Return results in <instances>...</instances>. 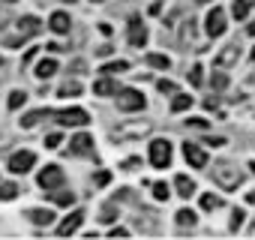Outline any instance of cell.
I'll list each match as a JSON object with an SVG mask.
<instances>
[{
    "instance_id": "b9f144b4",
    "label": "cell",
    "mask_w": 255,
    "mask_h": 240,
    "mask_svg": "<svg viewBox=\"0 0 255 240\" xmlns=\"http://www.w3.org/2000/svg\"><path fill=\"white\" fill-rule=\"evenodd\" d=\"M204 144H210V147H222V144H225V138H207Z\"/></svg>"
},
{
    "instance_id": "5b68a950",
    "label": "cell",
    "mask_w": 255,
    "mask_h": 240,
    "mask_svg": "<svg viewBox=\"0 0 255 240\" xmlns=\"http://www.w3.org/2000/svg\"><path fill=\"white\" fill-rule=\"evenodd\" d=\"M117 105H120V111H141L144 108V96L138 93V90H120L117 93Z\"/></svg>"
},
{
    "instance_id": "816d5d0a",
    "label": "cell",
    "mask_w": 255,
    "mask_h": 240,
    "mask_svg": "<svg viewBox=\"0 0 255 240\" xmlns=\"http://www.w3.org/2000/svg\"><path fill=\"white\" fill-rule=\"evenodd\" d=\"M252 57H255V51H252Z\"/></svg>"
},
{
    "instance_id": "7dc6e473",
    "label": "cell",
    "mask_w": 255,
    "mask_h": 240,
    "mask_svg": "<svg viewBox=\"0 0 255 240\" xmlns=\"http://www.w3.org/2000/svg\"><path fill=\"white\" fill-rule=\"evenodd\" d=\"M195 3H207V0H195Z\"/></svg>"
},
{
    "instance_id": "d590c367",
    "label": "cell",
    "mask_w": 255,
    "mask_h": 240,
    "mask_svg": "<svg viewBox=\"0 0 255 240\" xmlns=\"http://www.w3.org/2000/svg\"><path fill=\"white\" fill-rule=\"evenodd\" d=\"M186 123H189V126H195V129H207V120H204V117H189Z\"/></svg>"
},
{
    "instance_id": "f6af8a7d",
    "label": "cell",
    "mask_w": 255,
    "mask_h": 240,
    "mask_svg": "<svg viewBox=\"0 0 255 240\" xmlns=\"http://www.w3.org/2000/svg\"><path fill=\"white\" fill-rule=\"evenodd\" d=\"M246 30H249V33H252V36H255V21H252V24H249V27H246Z\"/></svg>"
},
{
    "instance_id": "ac0fdd59",
    "label": "cell",
    "mask_w": 255,
    "mask_h": 240,
    "mask_svg": "<svg viewBox=\"0 0 255 240\" xmlns=\"http://www.w3.org/2000/svg\"><path fill=\"white\" fill-rule=\"evenodd\" d=\"M54 72H57V60L45 57V60H39V63H36V78H51Z\"/></svg>"
},
{
    "instance_id": "5bb4252c",
    "label": "cell",
    "mask_w": 255,
    "mask_h": 240,
    "mask_svg": "<svg viewBox=\"0 0 255 240\" xmlns=\"http://www.w3.org/2000/svg\"><path fill=\"white\" fill-rule=\"evenodd\" d=\"M69 144H72V153H81V156H90V153H93V138H90V135H84V132H81V135H75Z\"/></svg>"
},
{
    "instance_id": "7a4b0ae2",
    "label": "cell",
    "mask_w": 255,
    "mask_h": 240,
    "mask_svg": "<svg viewBox=\"0 0 255 240\" xmlns=\"http://www.w3.org/2000/svg\"><path fill=\"white\" fill-rule=\"evenodd\" d=\"M150 162H153V168H168V162H171V144L165 138L150 141Z\"/></svg>"
},
{
    "instance_id": "8992f818",
    "label": "cell",
    "mask_w": 255,
    "mask_h": 240,
    "mask_svg": "<svg viewBox=\"0 0 255 240\" xmlns=\"http://www.w3.org/2000/svg\"><path fill=\"white\" fill-rule=\"evenodd\" d=\"M39 186L42 189H60L63 186V168L60 165H48V168H42L39 171Z\"/></svg>"
},
{
    "instance_id": "7c38bea8",
    "label": "cell",
    "mask_w": 255,
    "mask_h": 240,
    "mask_svg": "<svg viewBox=\"0 0 255 240\" xmlns=\"http://www.w3.org/2000/svg\"><path fill=\"white\" fill-rule=\"evenodd\" d=\"M93 93L96 96H114V93H120V87H117V81H111V75H102V78H96Z\"/></svg>"
},
{
    "instance_id": "4316f807",
    "label": "cell",
    "mask_w": 255,
    "mask_h": 240,
    "mask_svg": "<svg viewBox=\"0 0 255 240\" xmlns=\"http://www.w3.org/2000/svg\"><path fill=\"white\" fill-rule=\"evenodd\" d=\"M192 105V96H183V93H177L174 99H171V111H186Z\"/></svg>"
},
{
    "instance_id": "9c48e42d",
    "label": "cell",
    "mask_w": 255,
    "mask_h": 240,
    "mask_svg": "<svg viewBox=\"0 0 255 240\" xmlns=\"http://www.w3.org/2000/svg\"><path fill=\"white\" fill-rule=\"evenodd\" d=\"M183 156H186V162H189L192 168H204V165H207V153H204L201 144H195V141L183 144Z\"/></svg>"
},
{
    "instance_id": "ba28073f",
    "label": "cell",
    "mask_w": 255,
    "mask_h": 240,
    "mask_svg": "<svg viewBox=\"0 0 255 240\" xmlns=\"http://www.w3.org/2000/svg\"><path fill=\"white\" fill-rule=\"evenodd\" d=\"M207 33H210L213 39L225 33V9H219V6H216V9H210V12H207Z\"/></svg>"
},
{
    "instance_id": "8d00e7d4",
    "label": "cell",
    "mask_w": 255,
    "mask_h": 240,
    "mask_svg": "<svg viewBox=\"0 0 255 240\" xmlns=\"http://www.w3.org/2000/svg\"><path fill=\"white\" fill-rule=\"evenodd\" d=\"M60 141H63V135H60V132H51V135L45 138V144H48V147H60Z\"/></svg>"
},
{
    "instance_id": "cb8c5ba5",
    "label": "cell",
    "mask_w": 255,
    "mask_h": 240,
    "mask_svg": "<svg viewBox=\"0 0 255 240\" xmlns=\"http://www.w3.org/2000/svg\"><path fill=\"white\" fill-rule=\"evenodd\" d=\"M147 66H153V69H168L171 60H168L165 54H147Z\"/></svg>"
},
{
    "instance_id": "ffe728a7",
    "label": "cell",
    "mask_w": 255,
    "mask_h": 240,
    "mask_svg": "<svg viewBox=\"0 0 255 240\" xmlns=\"http://www.w3.org/2000/svg\"><path fill=\"white\" fill-rule=\"evenodd\" d=\"M147 129H150L147 123H138V126H132V129H126V126H120V129H114L111 135H114V138H126V135H144Z\"/></svg>"
},
{
    "instance_id": "bcb514c9",
    "label": "cell",
    "mask_w": 255,
    "mask_h": 240,
    "mask_svg": "<svg viewBox=\"0 0 255 240\" xmlns=\"http://www.w3.org/2000/svg\"><path fill=\"white\" fill-rule=\"evenodd\" d=\"M0 3H15V0H0Z\"/></svg>"
},
{
    "instance_id": "603a6c76",
    "label": "cell",
    "mask_w": 255,
    "mask_h": 240,
    "mask_svg": "<svg viewBox=\"0 0 255 240\" xmlns=\"http://www.w3.org/2000/svg\"><path fill=\"white\" fill-rule=\"evenodd\" d=\"M126 69H129V63H126V60H111V63H105L99 72H102V75H117V72H126Z\"/></svg>"
},
{
    "instance_id": "83f0119b",
    "label": "cell",
    "mask_w": 255,
    "mask_h": 240,
    "mask_svg": "<svg viewBox=\"0 0 255 240\" xmlns=\"http://www.w3.org/2000/svg\"><path fill=\"white\" fill-rule=\"evenodd\" d=\"M18 195V186L15 183H0V201H12Z\"/></svg>"
},
{
    "instance_id": "1f68e13d",
    "label": "cell",
    "mask_w": 255,
    "mask_h": 240,
    "mask_svg": "<svg viewBox=\"0 0 255 240\" xmlns=\"http://www.w3.org/2000/svg\"><path fill=\"white\" fill-rule=\"evenodd\" d=\"M24 99H27V93H24V90H12V93H9V108H12V111H15V108H21V105H24Z\"/></svg>"
},
{
    "instance_id": "6da1fadb",
    "label": "cell",
    "mask_w": 255,
    "mask_h": 240,
    "mask_svg": "<svg viewBox=\"0 0 255 240\" xmlns=\"http://www.w3.org/2000/svg\"><path fill=\"white\" fill-rule=\"evenodd\" d=\"M213 180H216L222 189H237V186H240V180H243V174H240V168H234V165L222 162V165H216V168H213Z\"/></svg>"
},
{
    "instance_id": "d6a6232c",
    "label": "cell",
    "mask_w": 255,
    "mask_h": 240,
    "mask_svg": "<svg viewBox=\"0 0 255 240\" xmlns=\"http://www.w3.org/2000/svg\"><path fill=\"white\" fill-rule=\"evenodd\" d=\"M201 72H204L201 66H192V69H189V81H192V87H198V84L204 81V75H201Z\"/></svg>"
},
{
    "instance_id": "f907efd6",
    "label": "cell",
    "mask_w": 255,
    "mask_h": 240,
    "mask_svg": "<svg viewBox=\"0 0 255 240\" xmlns=\"http://www.w3.org/2000/svg\"><path fill=\"white\" fill-rule=\"evenodd\" d=\"M0 66H3V60H0Z\"/></svg>"
},
{
    "instance_id": "f35d334b",
    "label": "cell",
    "mask_w": 255,
    "mask_h": 240,
    "mask_svg": "<svg viewBox=\"0 0 255 240\" xmlns=\"http://www.w3.org/2000/svg\"><path fill=\"white\" fill-rule=\"evenodd\" d=\"M231 216H234V219H231V228H237V225H243V210H240V207H237V210H234Z\"/></svg>"
},
{
    "instance_id": "e0dca14e",
    "label": "cell",
    "mask_w": 255,
    "mask_h": 240,
    "mask_svg": "<svg viewBox=\"0 0 255 240\" xmlns=\"http://www.w3.org/2000/svg\"><path fill=\"white\" fill-rule=\"evenodd\" d=\"M48 27H51L54 33H66V30H69V15H66V12H54V15L48 18Z\"/></svg>"
},
{
    "instance_id": "ab89813d",
    "label": "cell",
    "mask_w": 255,
    "mask_h": 240,
    "mask_svg": "<svg viewBox=\"0 0 255 240\" xmlns=\"http://www.w3.org/2000/svg\"><path fill=\"white\" fill-rule=\"evenodd\" d=\"M33 57H36V48H27V51H24V57H21V66H27Z\"/></svg>"
},
{
    "instance_id": "3957f363",
    "label": "cell",
    "mask_w": 255,
    "mask_h": 240,
    "mask_svg": "<svg viewBox=\"0 0 255 240\" xmlns=\"http://www.w3.org/2000/svg\"><path fill=\"white\" fill-rule=\"evenodd\" d=\"M33 165H36V153L33 150H18V153L9 156V171L12 174H27Z\"/></svg>"
},
{
    "instance_id": "60d3db41",
    "label": "cell",
    "mask_w": 255,
    "mask_h": 240,
    "mask_svg": "<svg viewBox=\"0 0 255 240\" xmlns=\"http://www.w3.org/2000/svg\"><path fill=\"white\" fill-rule=\"evenodd\" d=\"M108 180H111V174H108V171H99V174H96V183H99V186H105Z\"/></svg>"
},
{
    "instance_id": "f1b7e54d",
    "label": "cell",
    "mask_w": 255,
    "mask_h": 240,
    "mask_svg": "<svg viewBox=\"0 0 255 240\" xmlns=\"http://www.w3.org/2000/svg\"><path fill=\"white\" fill-rule=\"evenodd\" d=\"M210 87H213V90H225V87H228V75H225L222 69H219V72H213V78H210Z\"/></svg>"
},
{
    "instance_id": "ee69618b",
    "label": "cell",
    "mask_w": 255,
    "mask_h": 240,
    "mask_svg": "<svg viewBox=\"0 0 255 240\" xmlns=\"http://www.w3.org/2000/svg\"><path fill=\"white\" fill-rule=\"evenodd\" d=\"M126 234H129L126 228H111V237H126Z\"/></svg>"
},
{
    "instance_id": "277c9868",
    "label": "cell",
    "mask_w": 255,
    "mask_h": 240,
    "mask_svg": "<svg viewBox=\"0 0 255 240\" xmlns=\"http://www.w3.org/2000/svg\"><path fill=\"white\" fill-rule=\"evenodd\" d=\"M54 117L63 126H87L90 123V117H87L84 108H63V111H54Z\"/></svg>"
},
{
    "instance_id": "d4e9b609",
    "label": "cell",
    "mask_w": 255,
    "mask_h": 240,
    "mask_svg": "<svg viewBox=\"0 0 255 240\" xmlns=\"http://www.w3.org/2000/svg\"><path fill=\"white\" fill-rule=\"evenodd\" d=\"M192 39H195V18L192 21H183V33H180V42L183 45H189Z\"/></svg>"
},
{
    "instance_id": "30bf717a",
    "label": "cell",
    "mask_w": 255,
    "mask_h": 240,
    "mask_svg": "<svg viewBox=\"0 0 255 240\" xmlns=\"http://www.w3.org/2000/svg\"><path fill=\"white\" fill-rule=\"evenodd\" d=\"M81 222H84V210H75V213H69V216L57 225V234L69 237V234H75V231L81 228Z\"/></svg>"
},
{
    "instance_id": "c3c4849f",
    "label": "cell",
    "mask_w": 255,
    "mask_h": 240,
    "mask_svg": "<svg viewBox=\"0 0 255 240\" xmlns=\"http://www.w3.org/2000/svg\"><path fill=\"white\" fill-rule=\"evenodd\" d=\"M93 3H102V0H93Z\"/></svg>"
},
{
    "instance_id": "9a60e30c",
    "label": "cell",
    "mask_w": 255,
    "mask_h": 240,
    "mask_svg": "<svg viewBox=\"0 0 255 240\" xmlns=\"http://www.w3.org/2000/svg\"><path fill=\"white\" fill-rule=\"evenodd\" d=\"M174 189H177V195H180V198H192L195 183H192L186 174H177V177H174Z\"/></svg>"
},
{
    "instance_id": "f546056e",
    "label": "cell",
    "mask_w": 255,
    "mask_h": 240,
    "mask_svg": "<svg viewBox=\"0 0 255 240\" xmlns=\"http://www.w3.org/2000/svg\"><path fill=\"white\" fill-rule=\"evenodd\" d=\"M219 204H222L219 195H213V192H204V195H201V207H204V210H216Z\"/></svg>"
},
{
    "instance_id": "e575fe53",
    "label": "cell",
    "mask_w": 255,
    "mask_h": 240,
    "mask_svg": "<svg viewBox=\"0 0 255 240\" xmlns=\"http://www.w3.org/2000/svg\"><path fill=\"white\" fill-rule=\"evenodd\" d=\"M156 87H159V93H177V84L174 81H159Z\"/></svg>"
},
{
    "instance_id": "d6986e66",
    "label": "cell",
    "mask_w": 255,
    "mask_h": 240,
    "mask_svg": "<svg viewBox=\"0 0 255 240\" xmlns=\"http://www.w3.org/2000/svg\"><path fill=\"white\" fill-rule=\"evenodd\" d=\"M48 114H51L48 108H42V111H30V114H24V117H21V126H24V129H30V126H36L39 120H42V117H48Z\"/></svg>"
},
{
    "instance_id": "2e32d148",
    "label": "cell",
    "mask_w": 255,
    "mask_h": 240,
    "mask_svg": "<svg viewBox=\"0 0 255 240\" xmlns=\"http://www.w3.org/2000/svg\"><path fill=\"white\" fill-rule=\"evenodd\" d=\"M27 219H30L33 225H51V222H54V213H51V210L36 207V210H27Z\"/></svg>"
},
{
    "instance_id": "44dd1931",
    "label": "cell",
    "mask_w": 255,
    "mask_h": 240,
    "mask_svg": "<svg viewBox=\"0 0 255 240\" xmlns=\"http://www.w3.org/2000/svg\"><path fill=\"white\" fill-rule=\"evenodd\" d=\"M252 6H255V0H234V6H231V12H234V18H246Z\"/></svg>"
},
{
    "instance_id": "4fadbf2b",
    "label": "cell",
    "mask_w": 255,
    "mask_h": 240,
    "mask_svg": "<svg viewBox=\"0 0 255 240\" xmlns=\"http://www.w3.org/2000/svg\"><path fill=\"white\" fill-rule=\"evenodd\" d=\"M39 30H42V24H39L36 15H24V18H18V33H21V36H36Z\"/></svg>"
},
{
    "instance_id": "7bdbcfd3",
    "label": "cell",
    "mask_w": 255,
    "mask_h": 240,
    "mask_svg": "<svg viewBox=\"0 0 255 240\" xmlns=\"http://www.w3.org/2000/svg\"><path fill=\"white\" fill-rule=\"evenodd\" d=\"M135 165H138V159H126V162H123V171H132Z\"/></svg>"
},
{
    "instance_id": "74e56055",
    "label": "cell",
    "mask_w": 255,
    "mask_h": 240,
    "mask_svg": "<svg viewBox=\"0 0 255 240\" xmlns=\"http://www.w3.org/2000/svg\"><path fill=\"white\" fill-rule=\"evenodd\" d=\"M114 216H117V210H114V204H108V207L102 210V216H99V219H102V222H111Z\"/></svg>"
},
{
    "instance_id": "4dcf8cb0",
    "label": "cell",
    "mask_w": 255,
    "mask_h": 240,
    "mask_svg": "<svg viewBox=\"0 0 255 240\" xmlns=\"http://www.w3.org/2000/svg\"><path fill=\"white\" fill-rule=\"evenodd\" d=\"M177 225H180V228H192V225H195V213H192V210H180V213H177Z\"/></svg>"
},
{
    "instance_id": "7402d4cb",
    "label": "cell",
    "mask_w": 255,
    "mask_h": 240,
    "mask_svg": "<svg viewBox=\"0 0 255 240\" xmlns=\"http://www.w3.org/2000/svg\"><path fill=\"white\" fill-rule=\"evenodd\" d=\"M51 201L60 204V207H69V204L75 201V192H66V189H57V192H54V189H51Z\"/></svg>"
},
{
    "instance_id": "8fae6325",
    "label": "cell",
    "mask_w": 255,
    "mask_h": 240,
    "mask_svg": "<svg viewBox=\"0 0 255 240\" xmlns=\"http://www.w3.org/2000/svg\"><path fill=\"white\" fill-rule=\"evenodd\" d=\"M237 57H240V48H237V45H225V48L216 54V69H228Z\"/></svg>"
},
{
    "instance_id": "52a82bcc",
    "label": "cell",
    "mask_w": 255,
    "mask_h": 240,
    "mask_svg": "<svg viewBox=\"0 0 255 240\" xmlns=\"http://www.w3.org/2000/svg\"><path fill=\"white\" fill-rule=\"evenodd\" d=\"M126 36H129V45H135V48H144V42H147V27H144V21H141L138 15H132V18H129Z\"/></svg>"
},
{
    "instance_id": "681fc988",
    "label": "cell",
    "mask_w": 255,
    "mask_h": 240,
    "mask_svg": "<svg viewBox=\"0 0 255 240\" xmlns=\"http://www.w3.org/2000/svg\"><path fill=\"white\" fill-rule=\"evenodd\" d=\"M63 3H72V0H63Z\"/></svg>"
},
{
    "instance_id": "484cf974",
    "label": "cell",
    "mask_w": 255,
    "mask_h": 240,
    "mask_svg": "<svg viewBox=\"0 0 255 240\" xmlns=\"http://www.w3.org/2000/svg\"><path fill=\"white\" fill-rule=\"evenodd\" d=\"M81 93V84L78 81H66V84H60V90H57V96H78Z\"/></svg>"
},
{
    "instance_id": "836d02e7",
    "label": "cell",
    "mask_w": 255,
    "mask_h": 240,
    "mask_svg": "<svg viewBox=\"0 0 255 240\" xmlns=\"http://www.w3.org/2000/svg\"><path fill=\"white\" fill-rule=\"evenodd\" d=\"M153 195H156V201H165L168 198V186L165 183H153Z\"/></svg>"
}]
</instances>
